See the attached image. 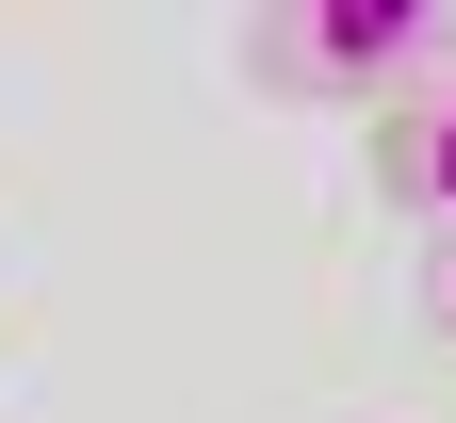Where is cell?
I'll return each instance as SVG.
<instances>
[{
    "label": "cell",
    "instance_id": "cell-3",
    "mask_svg": "<svg viewBox=\"0 0 456 423\" xmlns=\"http://www.w3.org/2000/svg\"><path fill=\"white\" fill-rule=\"evenodd\" d=\"M424 326L456 342V245H424Z\"/></svg>",
    "mask_w": 456,
    "mask_h": 423
},
{
    "label": "cell",
    "instance_id": "cell-1",
    "mask_svg": "<svg viewBox=\"0 0 456 423\" xmlns=\"http://www.w3.org/2000/svg\"><path fill=\"white\" fill-rule=\"evenodd\" d=\"M456 66V17H424V0H261L245 17V82L277 114H408L424 82Z\"/></svg>",
    "mask_w": 456,
    "mask_h": 423
},
{
    "label": "cell",
    "instance_id": "cell-2",
    "mask_svg": "<svg viewBox=\"0 0 456 423\" xmlns=\"http://www.w3.org/2000/svg\"><path fill=\"white\" fill-rule=\"evenodd\" d=\"M375 196L408 212V228H440V245H456V66H440L408 114H375Z\"/></svg>",
    "mask_w": 456,
    "mask_h": 423
}]
</instances>
